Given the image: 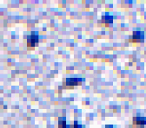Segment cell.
I'll list each match as a JSON object with an SVG mask.
<instances>
[{"instance_id":"cell-7","label":"cell","mask_w":146,"mask_h":128,"mask_svg":"<svg viewBox=\"0 0 146 128\" xmlns=\"http://www.w3.org/2000/svg\"><path fill=\"white\" fill-rule=\"evenodd\" d=\"M70 128H82V125H79V124L78 123V121H75L74 124H73V125L70 126Z\"/></svg>"},{"instance_id":"cell-4","label":"cell","mask_w":146,"mask_h":128,"mask_svg":"<svg viewBox=\"0 0 146 128\" xmlns=\"http://www.w3.org/2000/svg\"><path fill=\"white\" fill-rule=\"evenodd\" d=\"M101 24H103L105 26H108L109 24H111L113 23V16L111 15H104L101 17Z\"/></svg>"},{"instance_id":"cell-1","label":"cell","mask_w":146,"mask_h":128,"mask_svg":"<svg viewBox=\"0 0 146 128\" xmlns=\"http://www.w3.org/2000/svg\"><path fill=\"white\" fill-rule=\"evenodd\" d=\"M38 33L36 31H32L30 35L27 36V47L28 49H34L38 44Z\"/></svg>"},{"instance_id":"cell-6","label":"cell","mask_w":146,"mask_h":128,"mask_svg":"<svg viewBox=\"0 0 146 128\" xmlns=\"http://www.w3.org/2000/svg\"><path fill=\"white\" fill-rule=\"evenodd\" d=\"M67 124H66V119L64 117L58 118V128H66Z\"/></svg>"},{"instance_id":"cell-5","label":"cell","mask_w":146,"mask_h":128,"mask_svg":"<svg viewBox=\"0 0 146 128\" xmlns=\"http://www.w3.org/2000/svg\"><path fill=\"white\" fill-rule=\"evenodd\" d=\"M133 124L136 125H146V117H134L133 118Z\"/></svg>"},{"instance_id":"cell-3","label":"cell","mask_w":146,"mask_h":128,"mask_svg":"<svg viewBox=\"0 0 146 128\" xmlns=\"http://www.w3.org/2000/svg\"><path fill=\"white\" fill-rule=\"evenodd\" d=\"M130 43H143L144 41V33L143 31H134L129 38Z\"/></svg>"},{"instance_id":"cell-8","label":"cell","mask_w":146,"mask_h":128,"mask_svg":"<svg viewBox=\"0 0 146 128\" xmlns=\"http://www.w3.org/2000/svg\"><path fill=\"white\" fill-rule=\"evenodd\" d=\"M105 128H113V126L112 125H107Z\"/></svg>"},{"instance_id":"cell-2","label":"cell","mask_w":146,"mask_h":128,"mask_svg":"<svg viewBox=\"0 0 146 128\" xmlns=\"http://www.w3.org/2000/svg\"><path fill=\"white\" fill-rule=\"evenodd\" d=\"M82 80L78 78H67L64 80V84L63 87L64 88L66 89H73L76 86L81 85Z\"/></svg>"}]
</instances>
